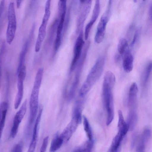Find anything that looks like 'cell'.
I'll use <instances>...</instances> for the list:
<instances>
[{
    "label": "cell",
    "mask_w": 152,
    "mask_h": 152,
    "mask_svg": "<svg viewBox=\"0 0 152 152\" xmlns=\"http://www.w3.org/2000/svg\"><path fill=\"white\" fill-rule=\"evenodd\" d=\"M21 1V0H18L16 1L17 7V8H19L20 7Z\"/></svg>",
    "instance_id": "obj_41"
},
{
    "label": "cell",
    "mask_w": 152,
    "mask_h": 152,
    "mask_svg": "<svg viewBox=\"0 0 152 152\" xmlns=\"http://www.w3.org/2000/svg\"><path fill=\"white\" fill-rule=\"evenodd\" d=\"M138 87L135 83H133L129 88L128 99L129 110H136L137 104Z\"/></svg>",
    "instance_id": "obj_9"
},
{
    "label": "cell",
    "mask_w": 152,
    "mask_h": 152,
    "mask_svg": "<svg viewBox=\"0 0 152 152\" xmlns=\"http://www.w3.org/2000/svg\"><path fill=\"white\" fill-rule=\"evenodd\" d=\"M100 4L99 1H96L95 5L93 11L91 18L90 21L93 23L95 22L99 14Z\"/></svg>",
    "instance_id": "obj_23"
},
{
    "label": "cell",
    "mask_w": 152,
    "mask_h": 152,
    "mask_svg": "<svg viewBox=\"0 0 152 152\" xmlns=\"http://www.w3.org/2000/svg\"><path fill=\"white\" fill-rule=\"evenodd\" d=\"M8 107V104L6 102H3L0 104V121L3 110L4 109H7Z\"/></svg>",
    "instance_id": "obj_33"
},
{
    "label": "cell",
    "mask_w": 152,
    "mask_h": 152,
    "mask_svg": "<svg viewBox=\"0 0 152 152\" xmlns=\"http://www.w3.org/2000/svg\"><path fill=\"white\" fill-rule=\"evenodd\" d=\"M50 0H47L46 2L45 5V13L42 19V20L47 22H48L50 16Z\"/></svg>",
    "instance_id": "obj_26"
},
{
    "label": "cell",
    "mask_w": 152,
    "mask_h": 152,
    "mask_svg": "<svg viewBox=\"0 0 152 152\" xmlns=\"http://www.w3.org/2000/svg\"><path fill=\"white\" fill-rule=\"evenodd\" d=\"M93 144V140H88L81 145L76 148L72 152H91Z\"/></svg>",
    "instance_id": "obj_19"
},
{
    "label": "cell",
    "mask_w": 152,
    "mask_h": 152,
    "mask_svg": "<svg viewBox=\"0 0 152 152\" xmlns=\"http://www.w3.org/2000/svg\"><path fill=\"white\" fill-rule=\"evenodd\" d=\"M4 1L2 0L0 2V19L4 11Z\"/></svg>",
    "instance_id": "obj_35"
},
{
    "label": "cell",
    "mask_w": 152,
    "mask_h": 152,
    "mask_svg": "<svg viewBox=\"0 0 152 152\" xmlns=\"http://www.w3.org/2000/svg\"><path fill=\"white\" fill-rule=\"evenodd\" d=\"M105 34V32L96 31L94 38L95 42L98 44L101 43L104 39Z\"/></svg>",
    "instance_id": "obj_29"
},
{
    "label": "cell",
    "mask_w": 152,
    "mask_h": 152,
    "mask_svg": "<svg viewBox=\"0 0 152 152\" xmlns=\"http://www.w3.org/2000/svg\"><path fill=\"white\" fill-rule=\"evenodd\" d=\"M7 109L3 110L0 121V132H3L4 127Z\"/></svg>",
    "instance_id": "obj_27"
},
{
    "label": "cell",
    "mask_w": 152,
    "mask_h": 152,
    "mask_svg": "<svg viewBox=\"0 0 152 152\" xmlns=\"http://www.w3.org/2000/svg\"><path fill=\"white\" fill-rule=\"evenodd\" d=\"M47 148L43 146H41L40 149V152H45Z\"/></svg>",
    "instance_id": "obj_40"
},
{
    "label": "cell",
    "mask_w": 152,
    "mask_h": 152,
    "mask_svg": "<svg viewBox=\"0 0 152 152\" xmlns=\"http://www.w3.org/2000/svg\"><path fill=\"white\" fill-rule=\"evenodd\" d=\"M84 42L83 39V31L81 29L75 45L74 56L70 67L71 72L73 71L77 66L81 56L82 50Z\"/></svg>",
    "instance_id": "obj_6"
},
{
    "label": "cell",
    "mask_w": 152,
    "mask_h": 152,
    "mask_svg": "<svg viewBox=\"0 0 152 152\" xmlns=\"http://www.w3.org/2000/svg\"><path fill=\"white\" fill-rule=\"evenodd\" d=\"M26 74V70L24 65L21 68L18 73L17 82L18 92L15 100L14 107L17 109L20 105L23 95V82Z\"/></svg>",
    "instance_id": "obj_4"
},
{
    "label": "cell",
    "mask_w": 152,
    "mask_h": 152,
    "mask_svg": "<svg viewBox=\"0 0 152 152\" xmlns=\"http://www.w3.org/2000/svg\"><path fill=\"white\" fill-rule=\"evenodd\" d=\"M145 144L144 143L140 140L137 145L136 152H145Z\"/></svg>",
    "instance_id": "obj_32"
},
{
    "label": "cell",
    "mask_w": 152,
    "mask_h": 152,
    "mask_svg": "<svg viewBox=\"0 0 152 152\" xmlns=\"http://www.w3.org/2000/svg\"><path fill=\"white\" fill-rule=\"evenodd\" d=\"M115 82L114 74L110 71L107 72L104 75L103 84V97L112 94V90Z\"/></svg>",
    "instance_id": "obj_7"
},
{
    "label": "cell",
    "mask_w": 152,
    "mask_h": 152,
    "mask_svg": "<svg viewBox=\"0 0 152 152\" xmlns=\"http://www.w3.org/2000/svg\"><path fill=\"white\" fill-rule=\"evenodd\" d=\"M105 60V57L103 55L98 58L80 88V96H83L86 95L99 79L103 71Z\"/></svg>",
    "instance_id": "obj_2"
},
{
    "label": "cell",
    "mask_w": 152,
    "mask_h": 152,
    "mask_svg": "<svg viewBox=\"0 0 152 152\" xmlns=\"http://www.w3.org/2000/svg\"><path fill=\"white\" fill-rule=\"evenodd\" d=\"M104 102L107 113L106 124L107 126H108L112 122L114 118V104L113 95L107 98Z\"/></svg>",
    "instance_id": "obj_11"
},
{
    "label": "cell",
    "mask_w": 152,
    "mask_h": 152,
    "mask_svg": "<svg viewBox=\"0 0 152 152\" xmlns=\"http://www.w3.org/2000/svg\"><path fill=\"white\" fill-rule=\"evenodd\" d=\"M8 25L6 31V40L11 44L15 37L17 28V20L14 4L11 2L9 4L8 11Z\"/></svg>",
    "instance_id": "obj_3"
},
{
    "label": "cell",
    "mask_w": 152,
    "mask_h": 152,
    "mask_svg": "<svg viewBox=\"0 0 152 152\" xmlns=\"http://www.w3.org/2000/svg\"><path fill=\"white\" fill-rule=\"evenodd\" d=\"M152 70L151 62H149L146 66L142 73L141 81L142 85L144 86L147 83L149 79Z\"/></svg>",
    "instance_id": "obj_20"
},
{
    "label": "cell",
    "mask_w": 152,
    "mask_h": 152,
    "mask_svg": "<svg viewBox=\"0 0 152 152\" xmlns=\"http://www.w3.org/2000/svg\"><path fill=\"white\" fill-rule=\"evenodd\" d=\"M124 137L118 132L113 140L108 152H118L120 146Z\"/></svg>",
    "instance_id": "obj_18"
},
{
    "label": "cell",
    "mask_w": 152,
    "mask_h": 152,
    "mask_svg": "<svg viewBox=\"0 0 152 152\" xmlns=\"http://www.w3.org/2000/svg\"><path fill=\"white\" fill-rule=\"evenodd\" d=\"M94 24L90 21L86 26L84 33V39L86 40L88 39L90 30Z\"/></svg>",
    "instance_id": "obj_31"
},
{
    "label": "cell",
    "mask_w": 152,
    "mask_h": 152,
    "mask_svg": "<svg viewBox=\"0 0 152 152\" xmlns=\"http://www.w3.org/2000/svg\"><path fill=\"white\" fill-rule=\"evenodd\" d=\"M83 125L84 130L89 140H93V134L92 129L87 118L83 116Z\"/></svg>",
    "instance_id": "obj_22"
},
{
    "label": "cell",
    "mask_w": 152,
    "mask_h": 152,
    "mask_svg": "<svg viewBox=\"0 0 152 152\" xmlns=\"http://www.w3.org/2000/svg\"><path fill=\"white\" fill-rule=\"evenodd\" d=\"M22 150L20 148L15 147L12 148L11 152H22Z\"/></svg>",
    "instance_id": "obj_38"
},
{
    "label": "cell",
    "mask_w": 152,
    "mask_h": 152,
    "mask_svg": "<svg viewBox=\"0 0 152 152\" xmlns=\"http://www.w3.org/2000/svg\"><path fill=\"white\" fill-rule=\"evenodd\" d=\"M48 22L42 20V22L39 30L37 39L35 46V51L37 52L40 50L41 45L45 37L46 28Z\"/></svg>",
    "instance_id": "obj_12"
},
{
    "label": "cell",
    "mask_w": 152,
    "mask_h": 152,
    "mask_svg": "<svg viewBox=\"0 0 152 152\" xmlns=\"http://www.w3.org/2000/svg\"><path fill=\"white\" fill-rule=\"evenodd\" d=\"M21 122L17 118H14L13 125L10 133V136L12 138H14L16 136L18 132L19 125Z\"/></svg>",
    "instance_id": "obj_24"
},
{
    "label": "cell",
    "mask_w": 152,
    "mask_h": 152,
    "mask_svg": "<svg viewBox=\"0 0 152 152\" xmlns=\"http://www.w3.org/2000/svg\"><path fill=\"white\" fill-rule=\"evenodd\" d=\"M123 66L125 71L127 72H130L133 67V57L129 49L123 54Z\"/></svg>",
    "instance_id": "obj_13"
},
{
    "label": "cell",
    "mask_w": 152,
    "mask_h": 152,
    "mask_svg": "<svg viewBox=\"0 0 152 152\" xmlns=\"http://www.w3.org/2000/svg\"><path fill=\"white\" fill-rule=\"evenodd\" d=\"M43 74V69L40 68L37 73L29 100L30 115L27 131L30 132L32 125L37 114L39 107V91Z\"/></svg>",
    "instance_id": "obj_1"
},
{
    "label": "cell",
    "mask_w": 152,
    "mask_h": 152,
    "mask_svg": "<svg viewBox=\"0 0 152 152\" xmlns=\"http://www.w3.org/2000/svg\"><path fill=\"white\" fill-rule=\"evenodd\" d=\"M121 57V55L117 53L115 55L114 57L115 61L116 62H117L120 60Z\"/></svg>",
    "instance_id": "obj_37"
},
{
    "label": "cell",
    "mask_w": 152,
    "mask_h": 152,
    "mask_svg": "<svg viewBox=\"0 0 152 152\" xmlns=\"http://www.w3.org/2000/svg\"><path fill=\"white\" fill-rule=\"evenodd\" d=\"M136 135H134L133 136L132 140V142L131 144V147L132 148L133 147L134 145L135 141L136 140Z\"/></svg>",
    "instance_id": "obj_39"
},
{
    "label": "cell",
    "mask_w": 152,
    "mask_h": 152,
    "mask_svg": "<svg viewBox=\"0 0 152 152\" xmlns=\"http://www.w3.org/2000/svg\"><path fill=\"white\" fill-rule=\"evenodd\" d=\"M91 1V0L84 1V5L77 21L76 31L77 33L79 32L80 26L83 23L89 12Z\"/></svg>",
    "instance_id": "obj_10"
},
{
    "label": "cell",
    "mask_w": 152,
    "mask_h": 152,
    "mask_svg": "<svg viewBox=\"0 0 152 152\" xmlns=\"http://www.w3.org/2000/svg\"><path fill=\"white\" fill-rule=\"evenodd\" d=\"M30 39H28L24 45L22 50L20 53L19 63L17 70V74L20 69L24 66L25 57L27 53L28 47L29 45Z\"/></svg>",
    "instance_id": "obj_16"
},
{
    "label": "cell",
    "mask_w": 152,
    "mask_h": 152,
    "mask_svg": "<svg viewBox=\"0 0 152 152\" xmlns=\"http://www.w3.org/2000/svg\"><path fill=\"white\" fill-rule=\"evenodd\" d=\"M63 144V141L60 135L56 134L51 142L50 152H56L61 147Z\"/></svg>",
    "instance_id": "obj_17"
},
{
    "label": "cell",
    "mask_w": 152,
    "mask_h": 152,
    "mask_svg": "<svg viewBox=\"0 0 152 152\" xmlns=\"http://www.w3.org/2000/svg\"><path fill=\"white\" fill-rule=\"evenodd\" d=\"M118 132L124 137L129 130L128 127L126 122L124 120L122 111L120 110H119L118 111Z\"/></svg>",
    "instance_id": "obj_15"
},
{
    "label": "cell",
    "mask_w": 152,
    "mask_h": 152,
    "mask_svg": "<svg viewBox=\"0 0 152 152\" xmlns=\"http://www.w3.org/2000/svg\"><path fill=\"white\" fill-rule=\"evenodd\" d=\"M5 49V44L4 42H3L0 49V86L2 76V60L3 54Z\"/></svg>",
    "instance_id": "obj_28"
},
{
    "label": "cell",
    "mask_w": 152,
    "mask_h": 152,
    "mask_svg": "<svg viewBox=\"0 0 152 152\" xmlns=\"http://www.w3.org/2000/svg\"><path fill=\"white\" fill-rule=\"evenodd\" d=\"M81 122V120L78 117L73 115L71 121L60 135L64 144L69 141Z\"/></svg>",
    "instance_id": "obj_5"
},
{
    "label": "cell",
    "mask_w": 152,
    "mask_h": 152,
    "mask_svg": "<svg viewBox=\"0 0 152 152\" xmlns=\"http://www.w3.org/2000/svg\"><path fill=\"white\" fill-rule=\"evenodd\" d=\"M117 48L119 54L121 55H123L129 49L128 42L125 39L122 38L119 39L118 44Z\"/></svg>",
    "instance_id": "obj_21"
},
{
    "label": "cell",
    "mask_w": 152,
    "mask_h": 152,
    "mask_svg": "<svg viewBox=\"0 0 152 152\" xmlns=\"http://www.w3.org/2000/svg\"><path fill=\"white\" fill-rule=\"evenodd\" d=\"M137 120V116L135 110H129L127 115L126 122L128 130L132 131L134 129Z\"/></svg>",
    "instance_id": "obj_14"
},
{
    "label": "cell",
    "mask_w": 152,
    "mask_h": 152,
    "mask_svg": "<svg viewBox=\"0 0 152 152\" xmlns=\"http://www.w3.org/2000/svg\"><path fill=\"white\" fill-rule=\"evenodd\" d=\"M59 21L57 19H56L51 27L48 38V41L49 43L50 44L52 42V40L53 39V37H54L56 31V29H57L58 26L59 22H58Z\"/></svg>",
    "instance_id": "obj_25"
},
{
    "label": "cell",
    "mask_w": 152,
    "mask_h": 152,
    "mask_svg": "<svg viewBox=\"0 0 152 152\" xmlns=\"http://www.w3.org/2000/svg\"><path fill=\"white\" fill-rule=\"evenodd\" d=\"M42 111L39 110L35 121L33 129L32 137L27 152H34L37 143L39 125L40 120Z\"/></svg>",
    "instance_id": "obj_8"
},
{
    "label": "cell",
    "mask_w": 152,
    "mask_h": 152,
    "mask_svg": "<svg viewBox=\"0 0 152 152\" xmlns=\"http://www.w3.org/2000/svg\"><path fill=\"white\" fill-rule=\"evenodd\" d=\"M139 31V29H137L135 31L133 39L131 44V46H132L134 45L137 40L138 36H139V34L140 33Z\"/></svg>",
    "instance_id": "obj_34"
},
{
    "label": "cell",
    "mask_w": 152,
    "mask_h": 152,
    "mask_svg": "<svg viewBox=\"0 0 152 152\" xmlns=\"http://www.w3.org/2000/svg\"><path fill=\"white\" fill-rule=\"evenodd\" d=\"M151 132L149 129H146L143 132L140 140L146 144L150 139Z\"/></svg>",
    "instance_id": "obj_30"
},
{
    "label": "cell",
    "mask_w": 152,
    "mask_h": 152,
    "mask_svg": "<svg viewBox=\"0 0 152 152\" xmlns=\"http://www.w3.org/2000/svg\"><path fill=\"white\" fill-rule=\"evenodd\" d=\"M152 4L151 3L149 5L148 10V15L150 19H152Z\"/></svg>",
    "instance_id": "obj_36"
}]
</instances>
